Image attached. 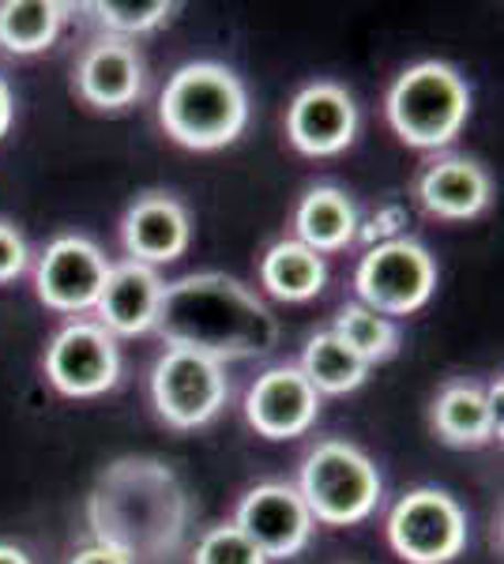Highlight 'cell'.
I'll use <instances>...</instances> for the list:
<instances>
[{"instance_id":"7c38bea8","label":"cell","mask_w":504,"mask_h":564,"mask_svg":"<svg viewBox=\"0 0 504 564\" xmlns=\"http://www.w3.org/2000/svg\"><path fill=\"white\" fill-rule=\"evenodd\" d=\"M245 417L268 441H294L313 430L320 395L298 366H271L245 391Z\"/></svg>"},{"instance_id":"cb8c5ba5","label":"cell","mask_w":504,"mask_h":564,"mask_svg":"<svg viewBox=\"0 0 504 564\" xmlns=\"http://www.w3.org/2000/svg\"><path fill=\"white\" fill-rule=\"evenodd\" d=\"M87 8L95 12V20L106 26V34L132 42V39H140V34L159 31L178 4H167V0H95V4H87Z\"/></svg>"},{"instance_id":"d4e9b609","label":"cell","mask_w":504,"mask_h":564,"mask_svg":"<svg viewBox=\"0 0 504 564\" xmlns=\"http://www.w3.org/2000/svg\"><path fill=\"white\" fill-rule=\"evenodd\" d=\"M192 564H268V557L234 523H223V527H211L204 539L196 542Z\"/></svg>"},{"instance_id":"9a60e30c","label":"cell","mask_w":504,"mask_h":564,"mask_svg":"<svg viewBox=\"0 0 504 564\" xmlns=\"http://www.w3.org/2000/svg\"><path fill=\"white\" fill-rule=\"evenodd\" d=\"M121 241L128 260L136 263H148V268L173 263L185 257L192 241V218L181 199L167 193H148L125 212Z\"/></svg>"},{"instance_id":"44dd1931","label":"cell","mask_w":504,"mask_h":564,"mask_svg":"<svg viewBox=\"0 0 504 564\" xmlns=\"http://www.w3.org/2000/svg\"><path fill=\"white\" fill-rule=\"evenodd\" d=\"M68 4L57 0H4L0 4V50L34 57L57 42Z\"/></svg>"},{"instance_id":"30bf717a","label":"cell","mask_w":504,"mask_h":564,"mask_svg":"<svg viewBox=\"0 0 504 564\" xmlns=\"http://www.w3.org/2000/svg\"><path fill=\"white\" fill-rule=\"evenodd\" d=\"M109 260L95 241L84 234H64L45 245L34 268V290L39 302L53 313H90L98 305V294L106 286Z\"/></svg>"},{"instance_id":"7402d4cb","label":"cell","mask_w":504,"mask_h":564,"mask_svg":"<svg viewBox=\"0 0 504 564\" xmlns=\"http://www.w3.org/2000/svg\"><path fill=\"white\" fill-rule=\"evenodd\" d=\"M301 372L313 384L320 399L324 395H346V391L362 388L365 377H369V366H365L357 354L346 347L343 339L328 327V332H317L313 339L305 343V354H301Z\"/></svg>"},{"instance_id":"83f0119b","label":"cell","mask_w":504,"mask_h":564,"mask_svg":"<svg viewBox=\"0 0 504 564\" xmlns=\"http://www.w3.org/2000/svg\"><path fill=\"white\" fill-rule=\"evenodd\" d=\"M12 117H15V95H12V87H8V79L0 76V140L12 129Z\"/></svg>"},{"instance_id":"d6986e66","label":"cell","mask_w":504,"mask_h":564,"mask_svg":"<svg viewBox=\"0 0 504 564\" xmlns=\"http://www.w3.org/2000/svg\"><path fill=\"white\" fill-rule=\"evenodd\" d=\"M294 230H298V241L309 245L313 252H339L346 249L362 223H357V212L351 204V196L335 185H317L301 196L298 212H294Z\"/></svg>"},{"instance_id":"e0dca14e","label":"cell","mask_w":504,"mask_h":564,"mask_svg":"<svg viewBox=\"0 0 504 564\" xmlns=\"http://www.w3.org/2000/svg\"><path fill=\"white\" fill-rule=\"evenodd\" d=\"M433 433L452 448H482L501 436V380L490 388L452 380L433 403Z\"/></svg>"},{"instance_id":"7a4b0ae2","label":"cell","mask_w":504,"mask_h":564,"mask_svg":"<svg viewBox=\"0 0 504 564\" xmlns=\"http://www.w3.org/2000/svg\"><path fill=\"white\" fill-rule=\"evenodd\" d=\"M154 332L167 347L196 350L218 361L264 358L279 343V321L245 282L223 271H200L167 282Z\"/></svg>"},{"instance_id":"ffe728a7","label":"cell","mask_w":504,"mask_h":564,"mask_svg":"<svg viewBox=\"0 0 504 564\" xmlns=\"http://www.w3.org/2000/svg\"><path fill=\"white\" fill-rule=\"evenodd\" d=\"M260 282L279 302H309L324 290L328 263L298 238L275 241L260 260Z\"/></svg>"},{"instance_id":"8fae6325","label":"cell","mask_w":504,"mask_h":564,"mask_svg":"<svg viewBox=\"0 0 504 564\" xmlns=\"http://www.w3.org/2000/svg\"><path fill=\"white\" fill-rule=\"evenodd\" d=\"M234 527L268 561H290L313 542L317 520L290 481H260L242 497Z\"/></svg>"},{"instance_id":"4316f807","label":"cell","mask_w":504,"mask_h":564,"mask_svg":"<svg viewBox=\"0 0 504 564\" xmlns=\"http://www.w3.org/2000/svg\"><path fill=\"white\" fill-rule=\"evenodd\" d=\"M68 564H132V561H128L125 553L109 550V545H103V542H90V545H84V550H79Z\"/></svg>"},{"instance_id":"2e32d148","label":"cell","mask_w":504,"mask_h":564,"mask_svg":"<svg viewBox=\"0 0 504 564\" xmlns=\"http://www.w3.org/2000/svg\"><path fill=\"white\" fill-rule=\"evenodd\" d=\"M162 282L159 268H148V263L136 260H121L109 263L106 286L98 294V324L106 327L109 335H148L154 332V316H159L162 305Z\"/></svg>"},{"instance_id":"8992f818","label":"cell","mask_w":504,"mask_h":564,"mask_svg":"<svg viewBox=\"0 0 504 564\" xmlns=\"http://www.w3.org/2000/svg\"><path fill=\"white\" fill-rule=\"evenodd\" d=\"M354 286L362 305L380 316H410L433 297L437 260L415 238L377 241L365 249L354 271Z\"/></svg>"},{"instance_id":"52a82bcc","label":"cell","mask_w":504,"mask_h":564,"mask_svg":"<svg viewBox=\"0 0 504 564\" xmlns=\"http://www.w3.org/2000/svg\"><path fill=\"white\" fill-rule=\"evenodd\" d=\"M151 399L159 417L173 430H200L230 399L226 366L196 350L167 347L151 369Z\"/></svg>"},{"instance_id":"ba28073f","label":"cell","mask_w":504,"mask_h":564,"mask_svg":"<svg viewBox=\"0 0 504 564\" xmlns=\"http://www.w3.org/2000/svg\"><path fill=\"white\" fill-rule=\"evenodd\" d=\"M388 542L407 564H448L467 550V512L444 489H410L388 512Z\"/></svg>"},{"instance_id":"277c9868","label":"cell","mask_w":504,"mask_h":564,"mask_svg":"<svg viewBox=\"0 0 504 564\" xmlns=\"http://www.w3.org/2000/svg\"><path fill=\"white\" fill-rule=\"evenodd\" d=\"M384 113L407 148H448L471 117V87L444 61H418L396 76Z\"/></svg>"},{"instance_id":"603a6c76","label":"cell","mask_w":504,"mask_h":564,"mask_svg":"<svg viewBox=\"0 0 504 564\" xmlns=\"http://www.w3.org/2000/svg\"><path fill=\"white\" fill-rule=\"evenodd\" d=\"M332 332L365 361V366L388 361L392 354L399 350V327L392 324L388 316L373 313V308L362 302H351V305L339 308Z\"/></svg>"},{"instance_id":"484cf974","label":"cell","mask_w":504,"mask_h":564,"mask_svg":"<svg viewBox=\"0 0 504 564\" xmlns=\"http://www.w3.org/2000/svg\"><path fill=\"white\" fill-rule=\"evenodd\" d=\"M26 263H31V252H26L23 234L12 223H0V282L20 279Z\"/></svg>"},{"instance_id":"5b68a950","label":"cell","mask_w":504,"mask_h":564,"mask_svg":"<svg viewBox=\"0 0 504 564\" xmlns=\"http://www.w3.org/2000/svg\"><path fill=\"white\" fill-rule=\"evenodd\" d=\"M298 494L317 523L324 527H354L369 520L380 505L384 478L377 463L351 441H320L301 459Z\"/></svg>"},{"instance_id":"6da1fadb","label":"cell","mask_w":504,"mask_h":564,"mask_svg":"<svg viewBox=\"0 0 504 564\" xmlns=\"http://www.w3.org/2000/svg\"><path fill=\"white\" fill-rule=\"evenodd\" d=\"M192 505L178 470L151 456H125L98 475L87 497L95 542L128 561H170L189 534Z\"/></svg>"},{"instance_id":"5bb4252c","label":"cell","mask_w":504,"mask_h":564,"mask_svg":"<svg viewBox=\"0 0 504 564\" xmlns=\"http://www.w3.org/2000/svg\"><path fill=\"white\" fill-rule=\"evenodd\" d=\"M148 72H143V57L136 42L103 34L79 53L76 65V90L87 106L95 109H125L140 102Z\"/></svg>"},{"instance_id":"4fadbf2b","label":"cell","mask_w":504,"mask_h":564,"mask_svg":"<svg viewBox=\"0 0 504 564\" xmlns=\"http://www.w3.org/2000/svg\"><path fill=\"white\" fill-rule=\"evenodd\" d=\"M357 132V106L346 87L320 79L301 87L287 109V135L290 143L309 159H332L354 143Z\"/></svg>"},{"instance_id":"9c48e42d","label":"cell","mask_w":504,"mask_h":564,"mask_svg":"<svg viewBox=\"0 0 504 564\" xmlns=\"http://www.w3.org/2000/svg\"><path fill=\"white\" fill-rule=\"evenodd\" d=\"M42 366L61 395L98 399L121 380V347L98 321H72L50 339Z\"/></svg>"},{"instance_id":"ac0fdd59","label":"cell","mask_w":504,"mask_h":564,"mask_svg":"<svg viewBox=\"0 0 504 564\" xmlns=\"http://www.w3.org/2000/svg\"><path fill=\"white\" fill-rule=\"evenodd\" d=\"M418 199L429 215L444 218V223H467L490 207L493 181L474 159L448 154V159H437L421 170Z\"/></svg>"},{"instance_id":"3957f363","label":"cell","mask_w":504,"mask_h":564,"mask_svg":"<svg viewBox=\"0 0 504 564\" xmlns=\"http://www.w3.org/2000/svg\"><path fill=\"white\" fill-rule=\"evenodd\" d=\"M159 124L189 151L230 148L249 124V90L218 61H189L162 87Z\"/></svg>"},{"instance_id":"f1b7e54d","label":"cell","mask_w":504,"mask_h":564,"mask_svg":"<svg viewBox=\"0 0 504 564\" xmlns=\"http://www.w3.org/2000/svg\"><path fill=\"white\" fill-rule=\"evenodd\" d=\"M0 564H34L26 553L20 550V545H12V542H0Z\"/></svg>"}]
</instances>
